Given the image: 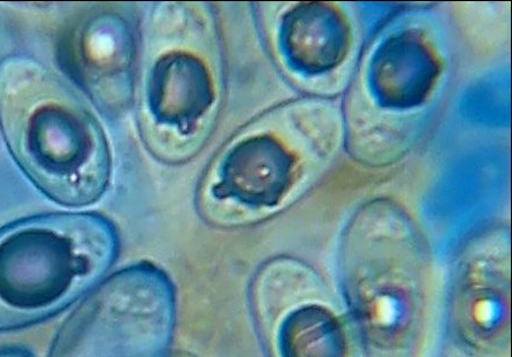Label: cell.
<instances>
[{"instance_id": "1", "label": "cell", "mask_w": 512, "mask_h": 357, "mask_svg": "<svg viewBox=\"0 0 512 357\" xmlns=\"http://www.w3.org/2000/svg\"><path fill=\"white\" fill-rule=\"evenodd\" d=\"M59 90L40 65L7 60L0 68V126L13 157L43 193L83 207L108 186L110 151L96 119Z\"/></svg>"}, {"instance_id": "2", "label": "cell", "mask_w": 512, "mask_h": 357, "mask_svg": "<svg viewBox=\"0 0 512 357\" xmlns=\"http://www.w3.org/2000/svg\"><path fill=\"white\" fill-rule=\"evenodd\" d=\"M108 219L52 214L0 229V333L47 321L87 296L116 262Z\"/></svg>"}, {"instance_id": "3", "label": "cell", "mask_w": 512, "mask_h": 357, "mask_svg": "<svg viewBox=\"0 0 512 357\" xmlns=\"http://www.w3.org/2000/svg\"><path fill=\"white\" fill-rule=\"evenodd\" d=\"M175 291L143 262L114 273L61 326L49 357H171Z\"/></svg>"}, {"instance_id": "4", "label": "cell", "mask_w": 512, "mask_h": 357, "mask_svg": "<svg viewBox=\"0 0 512 357\" xmlns=\"http://www.w3.org/2000/svg\"><path fill=\"white\" fill-rule=\"evenodd\" d=\"M250 295L270 357H353L347 325L313 273L272 265L258 273Z\"/></svg>"}, {"instance_id": "5", "label": "cell", "mask_w": 512, "mask_h": 357, "mask_svg": "<svg viewBox=\"0 0 512 357\" xmlns=\"http://www.w3.org/2000/svg\"><path fill=\"white\" fill-rule=\"evenodd\" d=\"M294 167V156L277 139L254 136L228 151L211 194L251 208H271L292 185Z\"/></svg>"}, {"instance_id": "6", "label": "cell", "mask_w": 512, "mask_h": 357, "mask_svg": "<svg viewBox=\"0 0 512 357\" xmlns=\"http://www.w3.org/2000/svg\"><path fill=\"white\" fill-rule=\"evenodd\" d=\"M215 98L208 68L188 52L167 53L152 67L147 102L160 125L177 128L185 136L194 133Z\"/></svg>"}, {"instance_id": "7", "label": "cell", "mask_w": 512, "mask_h": 357, "mask_svg": "<svg viewBox=\"0 0 512 357\" xmlns=\"http://www.w3.org/2000/svg\"><path fill=\"white\" fill-rule=\"evenodd\" d=\"M280 44L293 70L320 74L333 70L346 57L350 45L348 22L327 3H303L285 14Z\"/></svg>"}, {"instance_id": "8", "label": "cell", "mask_w": 512, "mask_h": 357, "mask_svg": "<svg viewBox=\"0 0 512 357\" xmlns=\"http://www.w3.org/2000/svg\"><path fill=\"white\" fill-rule=\"evenodd\" d=\"M440 74V63L416 32H405L381 45L373 58L371 83L385 108L410 109L425 101Z\"/></svg>"}, {"instance_id": "9", "label": "cell", "mask_w": 512, "mask_h": 357, "mask_svg": "<svg viewBox=\"0 0 512 357\" xmlns=\"http://www.w3.org/2000/svg\"><path fill=\"white\" fill-rule=\"evenodd\" d=\"M0 357H35L26 349L19 347H7L0 349Z\"/></svg>"}, {"instance_id": "10", "label": "cell", "mask_w": 512, "mask_h": 357, "mask_svg": "<svg viewBox=\"0 0 512 357\" xmlns=\"http://www.w3.org/2000/svg\"><path fill=\"white\" fill-rule=\"evenodd\" d=\"M171 357H195L193 355H190L188 353H180V352H177V353H174L172 354Z\"/></svg>"}]
</instances>
